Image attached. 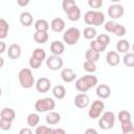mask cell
I'll list each match as a JSON object with an SVG mask.
<instances>
[{
	"mask_svg": "<svg viewBox=\"0 0 134 134\" xmlns=\"http://www.w3.org/2000/svg\"><path fill=\"white\" fill-rule=\"evenodd\" d=\"M97 83H98V80L95 75L86 74V75H83V76L79 77L75 81V88L81 93H85L89 89L95 87L97 85Z\"/></svg>",
	"mask_w": 134,
	"mask_h": 134,
	"instance_id": "1",
	"label": "cell"
},
{
	"mask_svg": "<svg viewBox=\"0 0 134 134\" xmlns=\"http://www.w3.org/2000/svg\"><path fill=\"white\" fill-rule=\"evenodd\" d=\"M84 21L90 26H99L105 23V14L100 10H88L84 15Z\"/></svg>",
	"mask_w": 134,
	"mask_h": 134,
	"instance_id": "2",
	"label": "cell"
},
{
	"mask_svg": "<svg viewBox=\"0 0 134 134\" xmlns=\"http://www.w3.org/2000/svg\"><path fill=\"white\" fill-rule=\"evenodd\" d=\"M18 79H19V83H20L21 87L25 88V89L31 88L34 86V84L36 83L30 68H22L18 73Z\"/></svg>",
	"mask_w": 134,
	"mask_h": 134,
	"instance_id": "3",
	"label": "cell"
},
{
	"mask_svg": "<svg viewBox=\"0 0 134 134\" xmlns=\"http://www.w3.org/2000/svg\"><path fill=\"white\" fill-rule=\"evenodd\" d=\"M54 108H55V102L51 97L40 98L35 103V109L38 113L50 112V111H53Z\"/></svg>",
	"mask_w": 134,
	"mask_h": 134,
	"instance_id": "4",
	"label": "cell"
},
{
	"mask_svg": "<svg viewBox=\"0 0 134 134\" xmlns=\"http://www.w3.org/2000/svg\"><path fill=\"white\" fill-rule=\"evenodd\" d=\"M46 59V52L43 48H36L32 53H31V57L29 59V66L31 69H39L42 65V62Z\"/></svg>",
	"mask_w": 134,
	"mask_h": 134,
	"instance_id": "5",
	"label": "cell"
},
{
	"mask_svg": "<svg viewBox=\"0 0 134 134\" xmlns=\"http://www.w3.org/2000/svg\"><path fill=\"white\" fill-rule=\"evenodd\" d=\"M81 37V30L77 27H69L63 34V40L67 45H75Z\"/></svg>",
	"mask_w": 134,
	"mask_h": 134,
	"instance_id": "6",
	"label": "cell"
},
{
	"mask_svg": "<svg viewBox=\"0 0 134 134\" xmlns=\"http://www.w3.org/2000/svg\"><path fill=\"white\" fill-rule=\"evenodd\" d=\"M115 124V114L112 111L103 112L98 120V127L103 130H110Z\"/></svg>",
	"mask_w": 134,
	"mask_h": 134,
	"instance_id": "7",
	"label": "cell"
},
{
	"mask_svg": "<svg viewBox=\"0 0 134 134\" xmlns=\"http://www.w3.org/2000/svg\"><path fill=\"white\" fill-rule=\"evenodd\" d=\"M104 109H105V104L103 100L100 99H96L92 103V105L90 106L89 108V111H88V115L91 119H96L98 118L103 112H104Z\"/></svg>",
	"mask_w": 134,
	"mask_h": 134,
	"instance_id": "8",
	"label": "cell"
},
{
	"mask_svg": "<svg viewBox=\"0 0 134 134\" xmlns=\"http://www.w3.org/2000/svg\"><path fill=\"white\" fill-rule=\"evenodd\" d=\"M63 64H64V61L61 57L59 55H49L47 59H46V66L48 67V69L52 70V71H55V70H59L63 67Z\"/></svg>",
	"mask_w": 134,
	"mask_h": 134,
	"instance_id": "9",
	"label": "cell"
},
{
	"mask_svg": "<svg viewBox=\"0 0 134 134\" xmlns=\"http://www.w3.org/2000/svg\"><path fill=\"white\" fill-rule=\"evenodd\" d=\"M124 13H125L124 6L120 5V4H117V3L111 4V5L109 6V8H108V15H109V17H110L111 19H113V21H114L115 19L121 18L122 15H124Z\"/></svg>",
	"mask_w": 134,
	"mask_h": 134,
	"instance_id": "10",
	"label": "cell"
},
{
	"mask_svg": "<svg viewBox=\"0 0 134 134\" xmlns=\"http://www.w3.org/2000/svg\"><path fill=\"white\" fill-rule=\"evenodd\" d=\"M36 85V89L39 93H46L49 91L50 87H51V83H50V80L48 77H40L37 80V82L35 83Z\"/></svg>",
	"mask_w": 134,
	"mask_h": 134,
	"instance_id": "11",
	"label": "cell"
},
{
	"mask_svg": "<svg viewBox=\"0 0 134 134\" xmlns=\"http://www.w3.org/2000/svg\"><path fill=\"white\" fill-rule=\"evenodd\" d=\"M73 102H74L75 107H77L79 109H85L89 106L90 99H89V96L86 93H79V94L75 95Z\"/></svg>",
	"mask_w": 134,
	"mask_h": 134,
	"instance_id": "12",
	"label": "cell"
},
{
	"mask_svg": "<svg viewBox=\"0 0 134 134\" xmlns=\"http://www.w3.org/2000/svg\"><path fill=\"white\" fill-rule=\"evenodd\" d=\"M7 50V55L9 59L12 60H17L20 58L21 53H22V50H21V46L17 43H13L8 46V48L6 49Z\"/></svg>",
	"mask_w": 134,
	"mask_h": 134,
	"instance_id": "13",
	"label": "cell"
},
{
	"mask_svg": "<svg viewBox=\"0 0 134 134\" xmlns=\"http://www.w3.org/2000/svg\"><path fill=\"white\" fill-rule=\"evenodd\" d=\"M96 95L100 99H106L111 95V88L106 84H99L96 87Z\"/></svg>",
	"mask_w": 134,
	"mask_h": 134,
	"instance_id": "14",
	"label": "cell"
},
{
	"mask_svg": "<svg viewBox=\"0 0 134 134\" xmlns=\"http://www.w3.org/2000/svg\"><path fill=\"white\" fill-rule=\"evenodd\" d=\"M50 51H51V53L53 55H59L60 57L65 51V45H64V43L61 42V41H58V40L51 42V44H50Z\"/></svg>",
	"mask_w": 134,
	"mask_h": 134,
	"instance_id": "15",
	"label": "cell"
},
{
	"mask_svg": "<svg viewBox=\"0 0 134 134\" xmlns=\"http://www.w3.org/2000/svg\"><path fill=\"white\" fill-rule=\"evenodd\" d=\"M61 79L65 83H71L76 79V73L71 68H63L61 71Z\"/></svg>",
	"mask_w": 134,
	"mask_h": 134,
	"instance_id": "16",
	"label": "cell"
},
{
	"mask_svg": "<svg viewBox=\"0 0 134 134\" xmlns=\"http://www.w3.org/2000/svg\"><path fill=\"white\" fill-rule=\"evenodd\" d=\"M65 21L62 18H54L52 19V21L50 22V28L54 31V32H62L65 29Z\"/></svg>",
	"mask_w": 134,
	"mask_h": 134,
	"instance_id": "17",
	"label": "cell"
},
{
	"mask_svg": "<svg viewBox=\"0 0 134 134\" xmlns=\"http://www.w3.org/2000/svg\"><path fill=\"white\" fill-rule=\"evenodd\" d=\"M106 62L110 65V66H117L120 62V58L119 54L116 51H109L106 54Z\"/></svg>",
	"mask_w": 134,
	"mask_h": 134,
	"instance_id": "18",
	"label": "cell"
},
{
	"mask_svg": "<svg viewBox=\"0 0 134 134\" xmlns=\"http://www.w3.org/2000/svg\"><path fill=\"white\" fill-rule=\"evenodd\" d=\"M19 20H20V23L23 26H26V27L32 25V22H34V18H32L31 13L26 12V10L21 13V15L19 17Z\"/></svg>",
	"mask_w": 134,
	"mask_h": 134,
	"instance_id": "19",
	"label": "cell"
},
{
	"mask_svg": "<svg viewBox=\"0 0 134 134\" xmlns=\"http://www.w3.org/2000/svg\"><path fill=\"white\" fill-rule=\"evenodd\" d=\"M45 119H46V122L48 125L53 126V125H57V124L60 122V120H61V114L59 112H55V111H50V112L47 113Z\"/></svg>",
	"mask_w": 134,
	"mask_h": 134,
	"instance_id": "20",
	"label": "cell"
},
{
	"mask_svg": "<svg viewBox=\"0 0 134 134\" xmlns=\"http://www.w3.org/2000/svg\"><path fill=\"white\" fill-rule=\"evenodd\" d=\"M34 26L36 31H39V32H47L49 29V23L45 19H38L35 22Z\"/></svg>",
	"mask_w": 134,
	"mask_h": 134,
	"instance_id": "21",
	"label": "cell"
},
{
	"mask_svg": "<svg viewBox=\"0 0 134 134\" xmlns=\"http://www.w3.org/2000/svg\"><path fill=\"white\" fill-rule=\"evenodd\" d=\"M67 14V17H68V19L70 20V21H72V22H75V21H79L80 20V18H81V15H82V12H81V8L76 5V6H74L73 8H71L68 13H66Z\"/></svg>",
	"mask_w": 134,
	"mask_h": 134,
	"instance_id": "22",
	"label": "cell"
},
{
	"mask_svg": "<svg viewBox=\"0 0 134 134\" xmlns=\"http://www.w3.org/2000/svg\"><path fill=\"white\" fill-rule=\"evenodd\" d=\"M0 118H3V119H7V120L13 121L16 118V112L12 108H4L0 112Z\"/></svg>",
	"mask_w": 134,
	"mask_h": 134,
	"instance_id": "23",
	"label": "cell"
},
{
	"mask_svg": "<svg viewBox=\"0 0 134 134\" xmlns=\"http://www.w3.org/2000/svg\"><path fill=\"white\" fill-rule=\"evenodd\" d=\"M52 94L57 99H63L66 95V89L63 85H57L52 88Z\"/></svg>",
	"mask_w": 134,
	"mask_h": 134,
	"instance_id": "24",
	"label": "cell"
},
{
	"mask_svg": "<svg viewBox=\"0 0 134 134\" xmlns=\"http://www.w3.org/2000/svg\"><path fill=\"white\" fill-rule=\"evenodd\" d=\"M8 30H9L8 22L5 19L0 18V40H3L7 37Z\"/></svg>",
	"mask_w": 134,
	"mask_h": 134,
	"instance_id": "25",
	"label": "cell"
},
{
	"mask_svg": "<svg viewBox=\"0 0 134 134\" xmlns=\"http://www.w3.org/2000/svg\"><path fill=\"white\" fill-rule=\"evenodd\" d=\"M85 58H86V61L95 64V63L99 60L100 53H98V52H96V51H94V50H92V49L89 48V49L85 52Z\"/></svg>",
	"mask_w": 134,
	"mask_h": 134,
	"instance_id": "26",
	"label": "cell"
},
{
	"mask_svg": "<svg viewBox=\"0 0 134 134\" xmlns=\"http://www.w3.org/2000/svg\"><path fill=\"white\" fill-rule=\"evenodd\" d=\"M116 49L118 50V52L121 53H127L130 50V42L126 39H121L120 41L117 42L116 44Z\"/></svg>",
	"mask_w": 134,
	"mask_h": 134,
	"instance_id": "27",
	"label": "cell"
},
{
	"mask_svg": "<svg viewBox=\"0 0 134 134\" xmlns=\"http://www.w3.org/2000/svg\"><path fill=\"white\" fill-rule=\"evenodd\" d=\"M26 121H27V125H28L29 128L37 127L40 122V116H39L38 113H30V114L27 115Z\"/></svg>",
	"mask_w": 134,
	"mask_h": 134,
	"instance_id": "28",
	"label": "cell"
},
{
	"mask_svg": "<svg viewBox=\"0 0 134 134\" xmlns=\"http://www.w3.org/2000/svg\"><path fill=\"white\" fill-rule=\"evenodd\" d=\"M48 32H39L36 31L34 35V40L38 43V44H45L48 41Z\"/></svg>",
	"mask_w": 134,
	"mask_h": 134,
	"instance_id": "29",
	"label": "cell"
},
{
	"mask_svg": "<svg viewBox=\"0 0 134 134\" xmlns=\"http://www.w3.org/2000/svg\"><path fill=\"white\" fill-rule=\"evenodd\" d=\"M83 35H84V38L85 39L92 41L96 37V29L94 27H92V26H87V27L84 28Z\"/></svg>",
	"mask_w": 134,
	"mask_h": 134,
	"instance_id": "30",
	"label": "cell"
},
{
	"mask_svg": "<svg viewBox=\"0 0 134 134\" xmlns=\"http://www.w3.org/2000/svg\"><path fill=\"white\" fill-rule=\"evenodd\" d=\"M124 64L128 67H133L134 66V53L133 52H127L125 53L124 58H122Z\"/></svg>",
	"mask_w": 134,
	"mask_h": 134,
	"instance_id": "31",
	"label": "cell"
},
{
	"mask_svg": "<svg viewBox=\"0 0 134 134\" xmlns=\"http://www.w3.org/2000/svg\"><path fill=\"white\" fill-rule=\"evenodd\" d=\"M99 44H102L103 46H105V47H107L109 44H110V41H111V39H110V37L108 36V35H106V34H100V35H98V36H96V39H95Z\"/></svg>",
	"mask_w": 134,
	"mask_h": 134,
	"instance_id": "32",
	"label": "cell"
},
{
	"mask_svg": "<svg viewBox=\"0 0 134 134\" xmlns=\"http://www.w3.org/2000/svg\"><path fill=\"white\" fill-rule=\"evenodd\" d=\"M106 48H107V47H105V46H103L102 44H99L96 40H92V41L90 42V49H92V50H94V51H96V52H98V53L105 51Z\"/></svg>",
	"mask_w": 134,
	"mask_h": 134,
	"instance_id": "33",
	"label": "cell"
},
{
	"mask_svg": "<svg viewBox=\"0 0 134 134\" xmlns=\"http://www.w3.org/2000/svg\"><path fill=\"white\" fill-rule=\"evenodd\" d=\"M117 118L119 120V122H124L127 120H132L131 119V113L128 110H121L118 112L117 114Z\"/></svg>",
	"mask_w": 134,
	"mask_h": 134,
	"instance_id": "34",
	"label": "cell"
},
{
	"mask_svg": "<svg viewBox=\"0 0 134 134\" xmlns=\"http://www.w3.org/2000/svg\"><path fill=\"white\" fill-rule=\"evenodd\" d=\"M35 133L36 134H53V129L46 126H37Z\"/></svg>",
	"mask_w": 134,
	"mask_h": 134,
	"instance_id": "35",
	"label": "cell"
},
{
	"mask_svg": "<svg viewBox=\"0 0 134 134\" xmlns=\"http://www.w3.org/2000/svg\"><path fill=\"white\" fill-rule=\"evenodd\" d=\"M77 4L75 3L74 0H64L62 2V7H63V10L65 13H68L71 8H73L74 6H76Z\"/></svg>",
	"mask_w": 134,
	"mask_h": 134,
	"instance_id": "36",
	"label": "cell"
},
{
	"mask_svg": "<svg viewBox=\"0 0 134 134\" xmlns=\"http://www.w3.org/2000/svg\"><path fill=\"white\" fill-rule=\"evenodd\" d=\"M118 24H119V23H117L116 21H113V20L108 21V22L105 23V30H106L107 32H112V34H114V31H115V29H116V27H117Z\"/></svg>",
	"mask_w": 134,
	"mask_h": 134,
	"instance_id": "37",
	"label": "cell"
},
{
	"mask_svg": "<svg viewBox=\"0 0 134 134\" xmlns=\"http://www.w3.org/2000/svg\"><path fill=\"white\" fill-rule=\"evenodd\" d=\"M120 129H121V132L122 133L128 132V131H131V130H134V126H133L132 120H127V121L120 122Z\"/></svg>",
	"mask_w": 134,
	"mask_h": 134,
	"instance_id": "38",
	"label": "cell"
},
{
	"mask_svg": "<svg viewBox=\"0 0 134 134\" xmlns=\"http://www.w3.org/2000/svg\"><path fill=\"white\" fill-rule=\"evenodd\" d=\"M83 67H84V69H85L87 72H89V73H93V72L96 71V65H95L94 63H91V62H88V61H85Z\"/></svg>",
	"mask_w": 134,
	"mask_h": 134,
	"instance_id": "39",
	"label": "cell"
},
{
	"mask_svg": "<svg viewBox=\"0 0 134 134\" xmlns=\"http://www.w3.org/2000/svg\"><path fill=\"white\" fill-rule=\"evenodd\" d=\"M12 122H13V121H10V120L0 118V129L3 130V131H8V130H10V128H12Z\"/></svg>",
	"mask_w": 134,
	"mask_h": 134,
	"instance_id": "40",
	"label": "cell"
},
{
	"mask_svg": "<svg viewBox=\"0 0 134 134\" xmlns=\"http://www.w3.org/2000/svg\"><path fill=\"white\" fill-rule=\"evenodd\" d=\"M114 35L117 36V37L125 36L126 35V27L124 25H121V24H118L117 27H116V29H115V31H114Z\"/></svg>",
	"mask_w": 134,
	"mask_h": 134,
	"instance_id": "41",
	"label": "cell"
},
{
	"mask_svg": "<svg viewBox=\"0 0 134 134\" xmlns=\"http://www.w3.org/2000/svg\"><path fill=\"white\" fill-rule=\"evenodd\" d=\"M88 5L91 8H99L103 5L102 0H88Z\"/></svg>",
	"mask_w": 134,
	"mask_h": 134,
	"instance_id": "42",
	"label": "cell"
},
{
	"mask_svg": "<svg viewBox=\"0 0 134 134\" xmlns=\"http://www.w3.org/2000/svg\"><path fill=\"white\" fill-rule=\"evenodd\" d=\"M19 134H32V131L29 127H24V128L20 129Z\"/></svg>",
	"mask_w": 134,
	"mask_h": 134,
	"instance_id": "43",
	"label": "cell"
},
{
	"mask_svg": "<svg viewBox=\"0 0 134 134\" xmlns=\"http://www.w3.org/2000/svg\"><path fill=\"white\" fill-rule=\"evenodd\" d=\"M17 4L19 6H26L29 4V0H17Z\"/></svg>",
	"mask_w": 134,
	"mask_h": 134,
	"instance_id": "44",
	"label": "cell"
},
{
	"mask_svg": "<svg viewBox=\"0 0 134 134\" xmlns=\"http://www.w3.org/2000/svg\"><path fill=\"white\" fill-rule=\"evenodd\" d=\"M5 50H6V44L2 40H0V54L5 52Z\"/></svg>",
	"mask_w": 134,
	"mask_h": 134,
	"instance_id": "45",
	"label": "cell"
},
{
	"mask_svg": "<svg viewBox=\"0 0 134 134\" xmlns=\"http://www.w3.org/2000/svg\"><path fill=\"white\" fill-rule=\"evenodd\" d=\"M84 134H98V132L93 128H88V129H86Z\"/></svg>",
	"mask_w": 134,
	"mask_h": 134,
	"instance_id": "46",
	"label": "cell"
},
{
	"mask_svg": "<svg viewBox=\"0 0 134 134\" xmlns=\"http://www.w3.org/2000/svg\"><path fill=\"white\" fill-rule=\"evenodd\" d=\"M53 134H66V131L62 128H55L53 129Z\"/></svg>",
	"mask_w": 134,
	"mask_h": 134,
	"instance_id": "47",
	"label": "cell"
},
{
	"mask_svg": "<svg viewBox=\"0 0 134 134\" xmlns=\"http://www.w3.org/2000/svg\"><path fill=\"white\" fill-rule=\"evenodd\" d=\"M3 65H4V59H3L2 57H0V68H1Z\"/></svg>",
	"mask_w": 134,
	"mask_h": 134,
	"instance_id": "48",
	"label": "cell"
},
{
	"mask_svg": "<svg viewBox=\"0 0 134 134\" xmlns=\"http://www.w3.org/2000/svg\"><path fill=\"white\" fill-rule=\"evenodd\" d=\"M122 134H134V130H131V131H128V132H125Z\"/></svg>",
	"mask_w": 134,
	"mask_h": 134,
	"instance_id": "49",
	"label": "cell"
},
{
	"mask_svg": "<svg viewBox=\"0 0 134 134\" xmlns=\"http://www.w3.org/2000/svg\"><path fill=\"white\" fill-rule=\"evenodd\" d=\"M1 94H2V89H1V87H0V96H1Z\"/></svg>",
	"mask_w": 134,
	"mask_h": 134,
	"instance_id": "50",
	"label": "cell"
}]
</instances>
